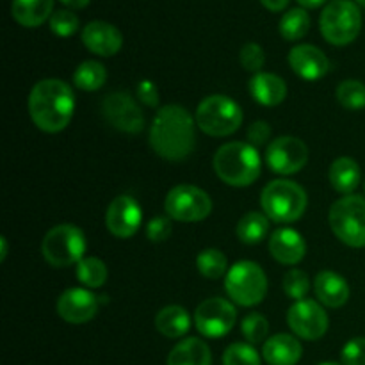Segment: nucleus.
Returning a JSON list of instances; mask_svg holds the SVG:
<instances>
[{
	"mask_svg": "<svg viewBox=\"0 0 365 365\" xmlns=\"http://www.w3.org/2000/svg\"><path fill=\"white\" fill-rule=\"evenodd\" d=\"M75 95L59 78H45L34 84L29 95V114L36 127L48 134L64 130L73 118Z\"/></svg>",
	"mask_w": 365,
	"mask_h": 365,
	"instance_id": "2",
	"label": "nucleus"
},
{
	"mask_svg": "<svg viewBox=\"0 0 365 365\" xmlns=\"http://www.w3.org/2000/svg\"><path fill=\"white\" fill-rule=\"evenodd\" d=\"M103 118L113 125L116 130L127 134H138L145 127V116L128 93H110L102 102Z\"/></svg>",
	"mask_w": 365,
	"mask_h": 365,
	"instance_id": "14",
	"label": "nucleus"
},
{
	"mask_svg": "<svg viewBox=\"0 0 365 365\" xmlns=\"http://www.w3.org/2000/svg\"><path fill=\"white\" fill-rule=\"evenodd\" d=\"M269 234V217L260 212H248L239 220L237 237L245 245H259Z\"/></svg>",
	"mask_w": 365,
	"mask_h": 365,
	"instance_id": "27",
	"label": "nucleus"
},
{
	"mask_svg": "<svg viewBox=\"0 0 365 365\" xmlns=\"http://www.w3.org/2000/svg\"><path fill=\"white\" fill-rule=\"evenodd\" d=\"M284 291L294 302H302L310 291V278L302 269H289L284 277Z\"/></svg>",
	"mask_w": 365,
	"mask_h": 365,
	"instance_id": "35",
	"label": "nucleus"
},
{
	"mask_svg": "<svg viewBox=\"0 0 365 365\" xmlns=\"http://www.w3.org/2000/svg\"><path fill=\"white\" fill-rule=\"evenodd\" d=\"M50 31L59 38H68L78 31V16L71 9H57L50 16Z\"/></svg>",
	"mask_w": 365,
	"mask_h": 365,
	"instance_id": "36",
	"label": "nucleus"
},
{
	"mask_svg": "<svg viewBox=\"0 0 365 365\" xmlns=\"http://www.w3.org/2000/svg\"><path fill=\"white\" fill-rule=\"evenodd\" d=\"M271 138V125L267 121H253L248 128V141L253 146H262L269 141Z\"/></svg>",
	"mask_w": 365,
	"mask_h": 365,
	"instance_id": "40",
	"label": "nucleus"
},
{
	"mask_svg": "<svg viewBox=\"0 0 365 365\" xmlns=\"http://www.w3.org/2000/svg\"><path fill=\"white\" fill-rule=\"evenodd\" d=\"M319 365H342V364H337V362H324V364H319Z\"/></svg>",
	"mask_w": 365,
	"mask_h": 365,
	"instance_id": "46",
	"label": "nucleus"
},
{
	"mask_svg": "<svg viewBox=\"0 0 365 365\" xmlns=\"http://www.w3.org/2000/svg\"><path fill=\"white\" fill-rule=\"evenodd\" d=\"M250 93L260 106L274 107L284 102L287 96V84L278 75L260 71V73L253 75L250 81Z\"/></svg>",
	"mask_w": 365,
	"mask_h": 365,
	"instance_id": "22",
	"label": "nucleus"
},
{
	"mask_svg": "<svg viewBox=\"0 0 365 365\" xmlns=\"http://www.w3.org/2000/svg\"><path fill=\"white\" fill-rule=\"evenodd\" d=\"M196 120L180 106H166L157 113L150 127V145L163 159L178 163L195 150Z\"/></svg>",
	"mask_w": 365,
	"mask_h": 365,
	"instance_id": "1",
	"label": "nucleus"
},
{
	"mask_svg": "<svg viewBox=\"0 0 365 365\" xmlns=\"http://www.w3.org/2000/svg\"><path fill=\"white\" fill-rule=\"evenodd\" d=\"M269 252L280 264L294 266L302 262L307 253L305 239L294 228H277L269 237Z\"/></svg>",
	"mask_w": 365,
	"mask_h": 365,
	"instance_id": "19",
	"label": "nucleus"
},
{
	"mask_svg": "<svg viewBox=\"0 0 365 365\" xmlns=\"http://www.w3.org/2000/svg\"><path fill=\"white\" fill-rule=\"evenodd\" d=\"M0 246H2V252H0V260H6L7 257V239L6 237H0Z\"/></svg>",
	"mask_w": 365,
	"mask_h": 365,
	"instance_id": "45",
	"label": "nucleus"
},
{
	"mask_svg": "<svg viewBox=\"0 0 365 365\" xmlns=\"http://www.w3.org/2000/svg\"><path fill=\"white\" fill-rule=\"evenodd\" d=\"M77 278L88 289L102 287L107 280V266L96 257H84L77 264Z\"/></svg>",
	"mask_w": 365,
	"mask_h": 365,
	"instance_id": "30",
	"label": "nucleus"
},
{
	"mask_svg": "<svg viewBox=\"0 0 365 365\" xmlns=\"http://www.w3.org/2000/svg\"><path fill=\"white\" fill-rule=\"evenodd\" d=\"M337 100L348 110H360L365 107V84L355 78H349L339 84Z\"/></svg>",
	"mask_w": 365,
	"mask_h": 365,
	"instance_id": "32",
	"label": "nucleus"
},
{
	"mask_svg": "<svg viewBox=\"0 0 365 365\" xmlns=\"http://www.w3.org/2000/svg\"><path fill=\"white\" fill-rule=\"evenodd\" d=\"M356 2H359L360 6H364V7H365V0H356Z\"/></svg>",
	"mask_w": 365,
	"mask_h": 365,
	"instance_id": "47",
	"label": "nucleus"
},
{
	"mask_svg": "<svg viewBox=\"0 0 365 365\" xmlns=\"http://www.w3.org/2000/svg\"><path fill=\"white\" fill-rule=\"evenodd\" d=\"M260 160L257 146L250 143H227L214 155V171L232 187H248L260 177Z\"/></svg>",
	"mask_w": 365,
	"mask_h": 365,
	"instance_id": "3",
	"label": "nucleus"
},
{
	"mask_svg": "<svg viewBox=\"0 0 365 365\" xmlns=\"http://www.w3.org/2000/svg\"><path fill=\"white\" fill-rule=\"evenodd\" d=\"M107 81V71L98 61H84L73 73V84L82 91H96Z\"/></svg>",
	"mask_w": 365,
	"mask_h": 365,
	"instance_id": "29",
	"label": "nucleus"
},
{
	"mask_svg": "<svg viewBox=\"0 0 365 365\" xmlns=\"http://www.w3.org/2000/svg\"><path fill=\"white\" fill-rule=\"evenodd\" d=\"M155 328L168 339H180L191 328V317L187 310L178 305L164 307L155 316Z\"/></svg>",
	"mask_w": 365,
	"mask_h": 365,
	"instance_id": "26",
	"label": "nucleus"
},
{
	"mask_svg": "<svg viewBox=\"0 0 365 365\" xmlns=\"http://www.w3.org/2000/svg\"><path fill=\"white\" fill-rule=\"evenodd\" d=\"M11 14L21 27H39L53 14V0H13Z\"/></svg>",
	"mask_w": 365,
	"mask_h": 365,
	"instance_id": "23",
	"label": "nucleus"
},
{
	"mask_svg": "<svg viewBox=\"0 0 365 365\" xmlns=\"http://www.w3.org/2000/svg\"><path fill=\"white\" fill-rule=\"evenodd\" d=\"M82 43L89 52L102 57L116 56L123 46V36L120 29L109 21L93 20L82 29Z\"/></svg>",
	"mask_w": 365,
	"mask_h": 365,
	"instance_id": "17",
	"label": "nucleus"
},
{
	"mask_svg": "<svg viewBox=\"0 0 365 365\" xmlns=\"http://www.w3.org/2000/svg\"><path fill=\"white\" fill-rule=\"evenodd\" d=\"M57 314L66 323L84 324L96 316L98 299L84 287H73L64 291L57 299Z\"/></svg>",
	"mask_w": 365,
	"mask_h": 365,
	"instance_id": "16",
	"label": "nucleus"
},
{
	"mask_svg": "<svg viewBox=\"0 0 365 365\" xmlns=\"http://www.w3.org/2000/svg\"><path fill=\"white\" fill-rule=\"evenodd\" d=\"M342 365H365V337H355L341 351Z\"/></svg>",
	"mask_w": 365,
	"mask_h": 365,
	"instance_id": "38",
	"label": "nucleus"
},
{
	"mask_svg": "<svg viewBox=\"0 0 365 365\" xmlns=\"http://www.w3.org/2000/svg\"><path fill=\"white\" fill-rule=\"evenodd\" d=\"M324 2H327V0H298L299 6H303L305 9H316V7L323 6Z\"/></svg>",
	"mask_w": 365,
	"mask_h": 365,
	"instance_id": "44",
	"label": "nucleus"
},
{
	"mask_svg": "<svg viewBox=\"0 0 365 365\" xmlns=\"http://www.w3.org/2000/svg\"><path fill=\"white\" fill-rule=\"evenodd\" d=\"M289 64L305 81H319L330 71V61L321 48L314 45H296L289 52Z\"/></svg>",
	"mask_w": 365,
	"mask_h": 365,
	"instance_id": "18",
	"label": "nucleus"
},
{
	"mask_svg": "<svg viewBox=\"0 0 365 365\" xmlns=\"http://www.w3.org/2000/svg\"><path fill=\"white\" fill-rule=\"evenodd\" d=\"M196 125L212 138L230 135L241 127L242 109L235 100L225 95H210L196 109Z\"/></svg>",
	"mask_w": 365,
	"mask_h": 365,
	"instance_id": "6",
	"label": "nucleus"
},
{
	"mask_svg": "<svg viewBox=\"0 0 365 365\" xmlns=\"http://www.w3.org/2000/svg\"><path fill=\"white\" fill-rule=\"evenodd\" d=\"M289 328L303 341H319L330 327L328 314L314 299L296 302L287 312Z\"/></svg>",
	"mask_w": 365,
	"mask_h": 365,
	"instance_id": "12",
	"label": "nucleus"
},
{
	"mask_svg": "<svg viewBox=\"0 0 365 365\" xmlns=\"http://www.w3.org/2000/svg\"><path fill=\"white\" fill-rule=\"evenodd\" d=\"M171 221L168 217H153L146 227V237L152 242H164L171 235Z\"/></svg>",
	"mask_w": 365,
	"mask_h": 365,
	"instance_id": "39",
	"label": "nucleus"
},
{
	"mask_svg": "<svg viewBox=\"0 0 365 365\" xmlns=\"http://www.w3.org/2000/svg\"><path fill=\"white\" fill-rule=\"evenodd\" d=\"M307 192L292 180H273L264 187L260 195V205L264 212L274 223H294L305 214Z\"/></svg>",
	"mask_w": 365,
	"mask_h": 365,
	"instance_id": "4",
	"label": "nucleus"
},
{
	"mask_svg": "<svg viewBox=\"0 0 365 365\" xmlns=\"http://www.w3.org/2000/svg\"><path fill=\"white\" fill-rule=\"evenodd\" d=\"M166 365H212V355L205 342L189 337L171 349Z\"/></svg>",
	"mask_w": 365,
	"mask_h": 365,
	"instance_id": "24",
	"label": "nucleus"
},
{
	"mask_svg": "<svg viewBox=\"0 0 365 365\" xmlns=\"http://www.w3.org/2000/svg\"><path fill=\"white\" fill-rule=\"evenodd\" d=\"M237 321V310L228 299L209 298L195 312L196 330L207 339L225 337Z\"/></svg>",
	"mask_w": 365,
	"mask_h": 365,
	"instance_id": "11",
	"label": "nucleus"
},
{
	"mask_svg": "<svg viewBox=\"0 0 365 365\" xmlns=\"http://www.w3.org/2000/svg\"><path fill=\"white\" fill-rule=\"evenodd\" d=\"M331 187L341 195H353L360 184V166L351 157H339L328 170Z\"/></svg>",
	"mask_w": 365,
	"mask_h": 365,
	"instance_id": "25",
	"label": "nucleus"
},
{
	"mask_svg": "<svg viewBox=\"0 0 365 365\" xmlns=\"http://www.w3.org/2000/svg\"><path fill=\"white\" fill-rule=\"evenodd\" d=\"M260 2H262V6L266 7V9L273 11V13L284 11L285 7L289 6V0H260Z\"/></svg>",
	"mask_w": 365,
	"mask_h": 365,
	"instance_id": "42",
	"label": "nucleus"
},
{
	"mask_svg": "<svg viewBox=\"0 0 365 365\" xmlns=\"http://www.w3.org/2000/svg\"><path fill=\"white\" fill-rule=\"evenodd\" d=\"M61 2L66 7H70V9H84V7L89 6L91 0H61Z\"/></svg>",
	"mask_w": 365,
	"mask_h": 365,
	"instance_id": "43",
	"label": "nucleus"
},
{
	"mask_svg": "<svg viewBox=\"0 0 365 365\" xmlns=\"http://www.w3.org/2000/svg\"><path fill=\"white\" fill-rule=\"evenodd\" d=\"M309 160V148L305 143L292 135H284L274 141L266 150V163L274 173L294 175L305 168Z\"/></svg>",
	"mask_w": 365,
	"mask_h": 365,
	"instance_id": "13",
	"label": "nucleus"
},
{
	"mask_svg": "<svg viewBox=\"0 0 365 365\" xmlns=\"http://www.w3.org/2000/svg\"><path fill=\"white\" fill-rule=\"evenodd\" d=\"M314 291L317 299L328 309H339L346 305L349 299V285L346 278L335 271H321L314 282Z\"/></svg>",
	"mask_w": 365,
	"mask_h": 365,
	"instance_id": "20",
	"label": "nucleus"
},
{
	"mask_svg": "<svg viewBox=\"0 0 365 365\" xmlns=\"http://www.w3.org/2000/svg\"><path fill=\"white\" fill-rule=\"evenodd\" d=\"M223 365H260V355L250 342H234L225 349Z\"/></svg>",
	"mask_w": 365,
	"mask_h": 365,
	"instance_id": "33",
	"label": "nucleus"
},
{
	"mask_svg": "<svg viewBox=\"0 0 365 365\" xmlns=\"http://www.w3.org/2000/svg\"><path fill=\"white\" fill-rule=\"evenodd\" d=\"M138 98L145 106L157 107V103H159V89L152 81H141L138 84Z\"/></svg>",
	"mask_w": 365,
	"mask_h": 365,
	"instance_id": "41",
	"label": "nucleus"
},
{
	"mask_svg": "<svg viewBox=\"0 0 365 365\" xmlns=\"http://www.w3.org/2000/svg\"><path fill=\"white\" fill-rule=\"evenodd\" d=\"M143 210L138 200L128 195H120L110 202L106 214L107 230L120 239H128L139 230Z\"/></svg>",
	"mask_w": 365,
	"mask_h": 365,
	"instance_id": "15",
	"label": "nucleus"
},
{
	"mask_svg": "<svg viewBox=\"0 0 365 365\" xmlns=\"http://www.w3.org/2000/svg\"><path fill=\"white\" fill-rule=\"evenodd\" d=\"M302 355L303 348L294 335L277 334L264 342L262 356L269 365H296Z\"/></svg>",
	"mask_w": 365,
	"mask_h": 365,
	"instance_id": "21",
	"label": "nucleus"
},
{
	"mask_svg": "<svg viewBox=\"0 0 365 365\" xmlns=\"http://www.w3.org/2000/svg\"><path fill=\"white\" fill-rule=\"evenodd\" d=\"M168 216L184 223L205 220L212 210V200L203 189L191 184H180L171 189L164 202Z\"/></svg>",
	"mask_w": 365,
	"mask_h": 365,
	"instance_id": "10",
	"label": "nucleus"
},
{
	"mask_svg": "<svg viewBox=\"0 0 365 365\" xmlns=\"http://www.w3.org/2000/svg\"><path fill=\"white\" fill-rule=\"evenodd\" d=\"M88 250L84 232L75 225H57L46 232L41 242L43 259L53 267H70L84 259Z\"/></svg>",
	"mask_w": 365,
	"mask_h": 365,
	"instance_id": "7",
	"label": "nucleus"
},
{
	"mask_svg": "<svg viewBox=\"0 0 365 365\" xmlns=\"http://www.w3.org/2000/svg\"><path fill=\"white\" fill-rule=\"evenodd\" d=\"M225 291L230 299L241 307H255L267 294V277L259 264L241 260L228 269Z\"/></svg>",
	"mask_w": 365,
	"mask_h": 365,
	"instance_id": "9",
	"label": "nucleus"
},
{
	"mask_svg": "<svg viewBox=\"0 0 365 365\" xmlns=\"http://www.w3.org/2000/svg\"><path fill=\"white\" fill-rule=\"evenodd\" d=\"M196 267H198V271L205 278L216 280V278H221L227 273L228 262L223 252L214 248H207L203 250V252H200L198 257H196Z\"/></svg>",
	"mask_w": 365,
	"mask_h": 365,
	"instance_id": "31",
	"label": "nucleus"
},
{
	"mask_svg": "<svg viewBox=\"0 0 365 365\" xmlns=\"http://www.w3.org/2000/svg\"><path fill=\"white\" fill-rule=\"evenodd\" d=\"M239 59L245 70L252 71V73H260L264 63H266V53H264L262 46L259 43H246L241 48Z\"/></svg>",
	"mask_w": 365,
	"mask_h": 365,
	"instance_id": "37",
	"label": "nucleus"
},
{
	"mask_svg": "<svg viewBox=\"0 0 365 365\" xmlns=\"http://www.w3.org/2000/svg\"><path fill=\"white\" fill-rule=\"evenodd\" d=\"M331 232L339 241L351 248L365 246V198L348 195L337 200L328 212Z\"/></svg>",
	"mask_w": 365,
	"mask_h": 365,
	"instance_id": "8",
	"label": "nucleus"
},
{
	"mask_svg": "<svg viewBox=\"0 0 365 365\" xmlns=\"http://www.w3.org/2000/svg\"><path fill=\"white\" fill-rule=\"evenodd\" d=\"M321 34L328 43L344 46L355 41L362 31V13L351 0H331L319 18Z\"/></svg>",
	"mask_w": 365,
	"mask_h": 365,
	"instance_id": "5",
	"label": "nucleus"
},
{
	"mask_svg": "<svg viewBox=\"0 0 365 365\" xmlns=\"http://www.w3.org/2000/svg\"><path fill=\"white\" fill-rule=\"evenodd\" d=\"M310 31V14L305 7L289 9L280 20V34L287 41H298L305 38Z\"/></svg>",
	"mask_w": 365,
	"mask_h": 365,
	"instance_id": "28",
	"label": "nucleus"
},
{
	"mask_svg": "<svg viewBox=\"0 0 365 365\" xmlns=\"http://www.w3.org/2000/svg\"><path fill=\"white\" fill-rule=\"evenodd\" d=\"M241 334L245 335V339L250 344H259V342L267 341L269 323H267L266 317L260 316V314H248L241 323Z\"/></svg>",
	"mask_w": 365,
	"mask_h": 365,
	"instance_id": "34",
	"label": "nucleus"
}]
</instances>
